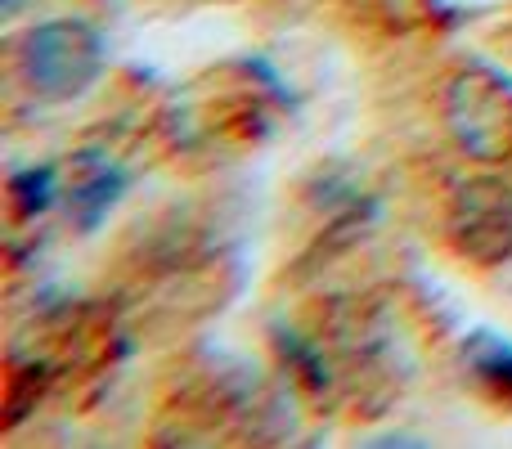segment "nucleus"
I'll list each match as a JSON object with an SVG mask.
<instances>
[{
	"label": "nucleus",
	"mask_w": 512,
	"mask_h": 449,
	"mask_svg": "<svg viewBox=\"0 0 512 449\" xmlns=\"http://www.w3.org/2000/svg\"><path fill=\"white\" fill-rule=\"evenodd\" d=\"M274 346H279L283 364H288V369L297 373L310 391H328V387H333V369H328L324 351H319L315 342H306V337L292 333V328H274Z\"/></svg>",
	"instance_id": "0eeeda50"
},
{
	"label": "nucleus",
	"mask_w": 512,
	"mask_h": 449,
	"mask_svg": "<svg viewBox=\"0 0 512 449\" xmlns=\"http://www.w3.org/2000/svg\"><path fill=\"white\" fill-rule=\"evenodd\" d=\"M445 243L481 270L512 261V185L504 176H468L454 185L445 203Z\"/></svg>",
	"instance_id": "7ed1b4c3"
},
{
	"label": "nucleus",
	"mask_w": 512,
	"mask_h": 449,
	"mask_svg": "<svg viewBox=\"0 0 512 449\" xmlns=\"http://www.w3.org/2000/svg\"><path fill=\"white\" fill-rule=\"evenodd\" d=\"M131 176H126L117 162H81V171L72 176L68 185V216L81 234H95L104 225V216L117 207V198L126 194Z\"/></svg>",
	"instance_id": "20e7f679"
},
{
	"label": "nucleus",
	"mask_w": 512,
	"mask_h": 449,
	"mask_svg": "<svg viewBox=\"0 0 512 449\" xmlns=\"http://www.w3.org/2000/svg\"><path fill=\"white\" fill-rule=\"evenodd\" d=\"M0 5H5V14H14V9L23 5V0H0Z\"/></svg>",
	"instance_id": "6e6552de"
},
{
	"label": "nucleus",
	"mask_w": 512,
	"mask_h": 449,
	"mask_svg": "<svg viewBox=\"0 0 512 449\" xmlns=\"http://www.w3.org/2000/svg\"><path fill=\"white\" fill-rule=\"evenodd\" d=\"M445 126L454 144L477 162L512 158V77L490 63H472L445 86Z\"/></svg>",
	"instance_id": "f03ea898"
},
{
	"label": "nucleus",
	"mask_w": 512,
	"mask_h": 449,
	"mask_svg": "<svg viewBox=\"0 0 512 449\" xmlns=\"http://www.w3.org/2000/svg\"><path fill=\"white\" fill-rule=\"evenodd\" d=\"M5 198H9V212H14L18 225L36 221V216H45L54 207V198H59V171H54L50 162L14 171L5 185Z\"/></svg>",
	"instance_id": "423d86ee"
},
{
	"label": "nucleus",
	"mask_w": 512,
	"mask_h": 449,
	"mask_svg": "<svg viewBox=\"0 0 512 449\" xmlns=\"http://www.w3.org/2000/svg\"><path fill=\"white\" fill-rule=\"evenodd\" d=\"M108 68V41L86 18H50L18 41V77L45 104L81 99Z\"/></svg>",
	"instance_id": "f257e3e1"
},
{
	"label": "nucleus",
	"mask_w": 512,
	"mask_h": 449,
	"mask_svg": "<svg viewBox=\"0 0 512 449\" xmlns=\"http://www.w3.org/2000/svg\"><path fill=\"white\" fill-rule=\"evenodd\" d=\"M463 360L477 373L481 387L495 391L499 400H512V342L508 337L490 333V328H477V333H468V342H463Z\"/></svg>",
	"instance_id": "39448f33"
}]
</instances>
